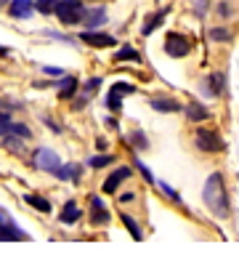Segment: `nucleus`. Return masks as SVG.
<instances>
[{
	"mask_svg": "<svg viewBox=\"0 0 239 258\" xmlns=\"http://www.w3.org/2000/svg\"><path fill=\"white\" fill-rule=\"evenodd\" d=\"M194 144H197L199 152H207V155H221V152H226L223 136L218 131H213V128H197Z\"/></svg>",
	"mask_w": 239,
	"mask_h": 258,
	"instance_id": "f03ea898",
	"label": "nucleus"
},
{
	"mask_svg": "<svg viewBox=\"0 0 239 258\" xmlns=\"http://www.w3.org/2000/svg\"><path fill=\"white\" fill-rule=\"evenodd\" d=\"M114 59L117 61H141V53L133 48V45H122V48L114 53Z\"/></svg>",
	"mask_w": 239,
	"mask_h": 258,
	"instance_id": "4be33fe9",
	"label": "nucleus"
},
{
	"mask_svg": "<svg viewBox=\"0 0 239 258\" xmlns=\"http://www.w3.org/2000/svg\"><path fill=\"white\" fill-rule=\"evenodd\" d=\"M128 144L133 149H138V152H146L149 149V139H146L143 131H133V133H128Z\"/></svg>",
	"mask_w": 239,
	"mask_h": 258,
	"instance_id": "412c9836",
	"label": "nucleus"
},
{
	"mask_svg": "<svg viewBox=\"0 0 239 258\" xmlns=\"http://www.w3.org/2000/svg\"><path fill=\"white\" fill-rule=\"evenodd\" d=\"M133 165H136V170H138V173L143 176V181H146V184H157V178H154V173H151V170L146 168V165H143V162L136 157V160H133Z\"/></svg>",
	"mask_w": 239,
	"mask_h": 258,
	"instance_id": "a878e982",
	"label": "nucleus"
},
{
	"mask_svg": "<svg viewBox=\"0 0 239 258\" xmlns=\"http://www.w3.org/2000/svg\"><path fill=\"white\" fill-rule=\"evenodd\" d=\"M223 91H226V75L223 72H210L202 83V93L205 96H223Z\"/></svg>",
	"mask_w": 239,
	"mask_h": 258,
	"instance_id": "1a4fd4ad",
	"label": "nucleus"
},
{
	"mask_svg": "<svg viewBox=\"0 0 239 258\" xmlns=\"http://www.w3.org/2000/svg\"><path fill=\"white\" fill-rule=\"evenodd\" d=\"M133 176V168L130 165H120V168H114L112 170V173L107 176V181H104V195H114V192H117V189H120V184H122V181H128Z\"/></svg>",
	"mask_w": 239,
	"mask_h": 258,
	"instance_id": "0eeeda50",
	"label": "nucleus"
},
{
	"mask_svg": "<svg viewBox=\"0 0 239 258\" xmlns=\"http://www.w3.org/2000/svg\"><path fill=\"white\" fill-rule=\"evenodd\" d=\"M99 88H101V78H91L88 83H85V91H88V93L99 91Z\"/></svg>",
	"mask_w": 239,
	"mask_h": 258,
	"instance_id": "7c9ffc66",
	"label": "nucleus"
},
{
	"mask_svg": "<svg viewBox=\"0 0 239 258\" xmlns=\"http://www.w3.org/2000/svg\"><path fill=\"white\" fill-rule=\"evenodd\" d=\"M120 221H122V226L128 229L130 237H133L136 242H141V240H143V229H141V224H138L133 216H128V213H120Z\"/></svg>",
	"mask_w": 239,
	"mask_h": 258,
	"instance_id": "6ab92c4d",
	"label": "nucleus"
},
{
	"mask_svg": "<svg viewBox=\"0 0 239 258\" xmlns=\"http://www.w3.org/2000/svg\"><path fill=\"white\" fill-rule=\"evenodd\" d=\"M191 51V40L181 32H168L165 35V53L170 59H186Z\"/></svg>",
	"mask_w": 239,
	"mask_h": 258,
	"instance_id": "39448f33",
	"label": "nucleus"
},
{
	"mask_svg": "<svg viewBox=\"0 0 239 258\" xmlns=\"http://www.w3.org/2000/svg\"><path fill=\"white\" fill-rule=\"evenodd\" d=\"M149 104H151V109L160 112V114H178V112H184V104H181L178 99H173V96H154Z\"/></svg>",
	"mask_w": 239,
	"mask_h": 258,
	"instance_id": "9d476101",
	"label": "nucleus"
},
{
	"mask_svg": "<svg viewBox=\"0 0 239 258\" xmlns=\"http://www.w3.org/2000/svg\"><path fill=\"white\" fill-rule=\"evenodd\" d=\"M27 240H30V234L22 232L16 224H11V221L0 224V242H27Z\"/></svg>",
	"mask_w": 239,
	"mask_h": 258,
	"instance_id": "9b49d317",
	"label": "nucleus"
},
{
	"mask_svg": "<svg viewBox=\"0 0 239 258\" xmlns=\"http://www.w3.org/2000/svg\"><path fill=\"white\" fill-rule=\"evenodd\" d=\"M45 75H51V78H64V70L61 67H43Z\"/></svg>",
	"mask_w": 239,
	"mask_h": 258,
	"instance_id": "c756f323",
	"label": "nucleus"
},
{
	"mask_svg": "<svg viewBox=\"0 0 239 258\" xmlns=\"http://www.w3.org/2000/svg\"><path fill=\"white\" fill-rule=\"evenodd\" d=\"M107 107L112 109V112H120L122 109V96H117V93H107Z\"/></svg>",
	"mask_w": 239,
	"mask_h": 258,
	"instance_id": "cd10ccee",
	"label": "nucleus"
},
{
	"mask_svg": "<svg viewBox=\"0 0 239 258\" xmlns=\"http://www.w3.org/2000/svg\"><path fill=\"white\" fill-rule=\"evenodd\" d=\"M80 40L85 45H91V48H112V45H117V37H112L101 30H85L80 32Z\"/></svg>",
	"mask_w": 239,
	"mask_h": 258,
	"instance_id": "423d86ee",
	"label": "nucleus"
},
{
	"mask_svg": "<svg viewBox=\"0 0 239 258\" xmlns=\"http://www.w3.org/2000/svg\"><path fill=\"white\" fill-rule=\"evenodd\" d=\"M112 93H117V96H130V93H136V85H130V83H114L112 85Z\"/></svg>",
	"mask_w": 239,
	"mask_h": 258,
	"instance_id": "bb28decb",
	"label": "nucleus"
},
{
	"mask_svg": "<svg viewBox=\"0 0 239 258\" xmlns=\"http://www.w3.org/2000/svg\"><path fill=\"white\" fill-rule=\"evenodd\" d=\"M3 3H6V0H0V6H3Z\"/></svg>",
	"mask_w": 239,
	"mask_h": 258,
	"instance_id": "4c0bfd02",
	"label": "nucleus"
},
{
	"mask_svg": "<svg viewBox=\"0 0 239 258\" xmlns=\"http://www.w3.org/2000/svg\"><path fill=\"white\" fill-rule=\"evenodd\" d=\"M157 186H160V192L165 195V197L170 200V203H176V205L181 203V195H178V192H176V189L170 186V184H165V181H157Z\"/></svg>",
	"mask_w": 239,
	"mask_h": 258,
	"instance_id": "393cba45",
	"label": "nucleus"
},
{
	"mask_svg": "<svg viewBox=\"0 0 239 258\" xmlns=\"http://www.w3.org/2000/svg\"><path fill=\"white\" fill-rule=\"evenodd\" d=\"M109 221H112V216H109L107 203H104L99 195H91V224L93 226H107Z\"/></svg>",
	"mask_w": 239,
	"mask_h": 258,
	"instance_id": "6e6552de",
	"label": "nucleus"
},
{
	"mask_svg": "<svg viewBox=\"0 0 239 258\" xmlns=\"http://www.w3.org/2000/svg\"><path fill=\"white\" fill-rule=\"evenodd\" d=\"M207 35H210V40H213V43H228V40H231V32H228L226 27H213Z\"/></svg>",
	"mask_w": 239,
	"mask_h": 258,
	"instance_id": "b1692460",
	"label": "nucleus"
},
{
	"mask_svg": "<svg viewBox=\"0 0 239 258\" xmlns=\"http://www.w3.org/2000/svg\"><path fill=\"white\" fill-rule=\"evenodd\" d=\"M80 218H83L80 205L74 203V200H66L64 208L59 210V221H61V224H66V226H72V224H80Z\"/></svg>",
	"mask_w": 239,
	"mask_h": 258,
	"instance_id": "f8f14e48",
	"label": "nucleus"
},
{
	"mask_svg": "<svg viewBox=\"0 0 239 258\" xmlns=\"http://www.w3.org/2000/svg\"><path fill=\"white\" fill-rule=\"evenodd\" d=\"M184 114L189 122H207L210 120V109L205 107L202 101H189L184 107Z\"/></svg>",
	"mask_w": 239,
	"mask_h": 258,
	"instance_id": "ddd939ff",
	"label": "nucleus"
},
{
	"mask_svg": "<svg viewBox=\"0 0 239 258\" xmlns=\"http://www.w3.org/2000/svg\"><path fill=\"white\" fill-rule=\"evenodd\" d=\"M218 16L228 19V16H231V6H228V3H218Z\"/></svg>",
	"mask_w": 239,
	"mask_h": 258,
	"instance_id": "2f4dec72",
	"label": "nucleus"
},
{
	"mask_svg": "<svg viewBox=\"0 0 239 258\" xmlns=\"http://www.w3.org/2000/svg\"><path fill=\"white\" fill-rule=\"evenodd\" d=\"M107 139H96V149H99V152H107Z\"/></svg>",
	"mask_w": 239,
	"mask_h": 258,
	"instance_id": "72a5a7b5",
	"label": "nucleus"
},
{
	"mask_svg": "<svg viewBox=\"0 0 239 258\" xmlns=\"http://www.w3.org/2000/svg\"><path fill=\"white\" fill-rule=\"evenodd\" d=\"M53 176L61 178V181H80V178H83V165H77V162H69V165H61Z\"/></svg>",
	"mask_w": 239,
	"mask_h": 258,
	"instance_id": "f3484780",
	"label": "nucleus"
},
{
	"mask_svg": "<svg viewBox=\"0 0 239 258\" xmlns=\"http://www.w3.org/2000/svg\"><path fill=\"white\" fill-rule=\"evenodd\" d=\"M8 122H11V114H8V112H0V128L8 125Z\"/></svg>",
	"mask_w": 239,
	"mask_h": 258,
	"instance_id": "f704fd0d",
	"label": "nucleus"
},
{
	"mask_svg": "<svg viewBox=\"0 0 239 258\" xmlns=\"http://www.w3.org/2000/svg\"><path fill=\"white\" fill-rule=\"evenodd\" d=\"M83 24L88 27V30H101V27L107 24V11H104V8H91V11H85Z\"/></svg>",
	"mask_w": 239,
	"mask_h": 258,
	"instance_id": "2eb2a0df",
	"label": "nucleus"
},
{
	"mask_svg": "<svg viewBox=\"0 0 239 258\" xmlns=\"http://www.w3.org/2000/svg\"><path fill=\"white\" fill-rule=\"evenodd\" d=\"M0 56H8V48H6V45H0Z\"/></svg>",
	"mask_w": 239,
	"mask_h": 258,
	"instance_id": "c9c22d12",
	"label": "nucleus"
},
{
	"mask_svg": "<svg viewBox=\"0 0 239 258\" xmlns=\"http://www.w3.org/2000/svg\"><path fill=\"white\" fill-rule=\"evenodd\" d=\"M24 203L30 205V208H35L37 213H51V210H53V205L48 203L43 195H27V197H24Z\"/></svg>",
	"mask_w": 239,
	"mask_h": 258,
	"instance_id": "aec40b11",
	"label": "nucleus"
},
{
	"mask_svg": "<svg viewBox=\"0 0 239 258\" xmlns=\"http://www.w3.org/2000/svg\"><path fill=\"white\" fill-rule=\"evenodd\" d=\"M165 16H168V8H162V11H157V14H151V16L146 19V22H143V27H141V35H143V37H149V35L154 32L157 27L162 24V22H165Z\"/></svg>",
	"mask_w": 239,
	"mask_h": 258,
	"instance_id": "a211bd4d",
	"label": "nucleus"
},
{
	"mask_svg": "<svg viewBox=\"0 0 239 258\" xmlns=\"http://www.w3.org/2000/svg\"><path fill=\"white\" fill-rule=\"evenodd\" d=\"M85 11H88V8H85L80 0H59L53 8L56 19H59L61 24H80L85 19Z\"/></svg>",
	"mask_w": 239,
	"mask_h": 258,
	"instance_id": "7ed1b4c3",
	"label": "nucleus"
},
{
	"mask_svg": "<svg viewBox=\"0 0 239 258\" xmlns=\"http://www.w3.org/2000/svg\"><path fill=\"white\" fill-rule=\"evenodd\" d=\"M133 200H136V195H133V192H122L120 195V205H128V203H133Z\"/></svg>",
	"mask_w": 239,
	"mask_h": 258,
	"instance_id": "473e14b6",
	"label": "nucleus"
},
{
	"mask_svg": "<svg viewBox=\"0 0 239 258\" xmlns=\"http://www.w3.org/2000/svg\"><path fill=\"white\" fill-rule=\"evenodd\" d=\"M202 203H205V208L210 210V213H213L215 218H221V221H226V218L231 216V200H228L226 178H223L221 170H215V173H210L205 178Z\"/></svg>",
	"mask_w": 239,
	"mask_h": 258,
	"instance_id": "f257e3e1",
	"label": "nucleus"
},
{
	"mask_svg": "<svg viewBox=\"0 0 239 258\" xmlns=\"http://www.w3.org/2000/svg\"><path fill=\"white\" fill-rule=\"evenodd\" d=\"M0 224H6V213H0Z\"/></svg>",
	"mask_w": 239,
	"mask_h": 258,
	"instance_id": "e433bc0d",
	"label": "nucleus"
},
{
	"mask_svg": "<svg viewBox=\"0 0 239 258\" xmlns=\"http://www.w3.org/2000/svg\"><path fill=\"white\" fill-rule=\"evenodd\" d=\"M56 3H59V0H37V3H35V8H37L40 14H53Z\"/></svg>",
	"mask_w": 239,
	"mask_h": 258,
	"instance_id": "c85d7f7f",
	"label": "nucleus"
},
{
	"mask_svg": "<svg viewBox=\"0 0 239 258\" xmlns=\"http://www.w3.org/2000/svg\"><path fill=\"white\" fill-rule=\"evenodd\" d=\"M77 88H80V80H77V78H72V75H64V78L59 80V99H64V101L74 99Z\"/></svg>",
	"mask_w": 239,
	"mask_h": 258,
	"instance_id": "4468645a",
	"label": "nucleus"
},
{
	"mask_svg": "<svg viewBox=\"0 0 239 258\" xmlns=\"http://www.w3.org/2000/svg\"><path fill=\"white\" fill-rule=\"evenodd\" d=\"M112 162H114V155H109V152H99V155H93L88 160V165L91 168H107V165H112Z\"/></svg>",
	"mask_w": 239,
	"mask_h": 258,
	"instance_id": "5701e85b",
	"label": "nucleus"
},
{
	"mask_svg": "<svg viewBox=\"0 0 239 258\" xmlns=\"http://www.w3.org/2000/svg\"><path fill=\"white\" fill-rule=\"evenodd\" d=\"M32 165L37 168V170H45V173H56L64 162H61V157L56 155L53 149H48V147H37L35 149V155H32Z\"/></svg>",
	"mask_w": 239,
	"mask_h": 258,
	"instance_id": "20e7f679",
	"label": "nucleus"
},
{
	"mask_svg": "<svg viewBox=\"0 0 239 258\" xmlns=\"http://www.w3.org/2000/svg\"><path fill=\"white\" fill-rule=\"evenodd\" d=\"M8 11H11L14 19H30L32 11H35V3L32 0H14V3L8 6Z\"/></svg>",
	"mask_w": 239,
	"mask_h": 258,
	"instance_id": "dca6fc26",
	"label": "nucleus"
}]
</instances>
